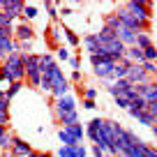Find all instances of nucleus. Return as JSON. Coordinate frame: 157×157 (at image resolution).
Returning a JSON list of instances; mask_svg holds the SVG:
<instances>
[{
	"mask_svg": "<svg viewBox=\"0 0 157 157\" xmlns=\"http://www.w3.org/2000/svg\"><path fill=\"white\" fill-rule=\"evenodd\" d=\"M39 90L51 93L56 99H58V97H65V95H69V78L65 76V72L60 69L58 63H53V65H49V67H44V81H42Z\"/></svg>",
	"mask_w": 157,
	"mask_h": 157,
	"instance_id": "1",
	"label": "nucleus"
},
{
	"mask_svg": "<svg viewBox=\"0 0 157 157\" xmlns=\"http://www.w3.org/2000/svg\"><path fill=\"white\" fill-rule=\"evenodd\" d=\"M53 113L56 120H58L63 127H69V125L78 123V109H76V99L72 95H65V97H58L53 102Z\"/></svg>",
	"mask_w": 157,
	"mask_h": 157,
	"instance_id": "2",
	"label": "nucleus"
},
{
	"mask_svg": "<svg viewBox=\"0 0 157 157\" xmlns=\"http://www.w3.org/2000/svg\"><path fill=\"white\" fill-rule=\"evenodd\" d=\"M0 81H5L7 86L16 83V81H25V60L21 51H16L7 60H2V78Z\"/></svg>",
	"mask_w": 157,
	"mask_h": 157,
	"instance_id": "3",
	"label": "nucleus"
},
{
	"mask_svg": "<svg viewBox=\"0 0 157 157\" xmlns=\"http://www.w3.org/2000/svg\"><path fill=\"white\" fill-rule=\"evenodd\" d=\"M25 60V81L33 88H39L44 81V72H42V63H39V53H23Z\"/></svg>",
	"mask_w": 157,
	"mask_h": 157,
	"instance_id": "4",
	"label": "nucleus"
},
{
	"mask_svg": "<svg viewBox=\"0 0 157 157\" xmlns=\"http://www.w3.org/2000/svg\"><path fill=\"white\" fill-rule=\"evenodd\" d=\"M90 65H93V72L97 78L106 81V78H113V69H116V63L111 58H104V56H90Z\"/></svg>",
	"mask_w": 157,
	"mask_h": 157,
	"instance_id": "5",
	"label": "nucleus"
},
{
	"mask_svg": "<svg viewBox=\"0 0 157 157\" xmlns=\"http://www.w3.org/2000/svg\"><path fill=\"white\" fill-rule=\"evenodd\" d=\"M116 14H118V19H120V25H125V28H132V30H136V33H148V28H150V23L136 19V16H134L132 12H127L125 7H120Z\"/></svg>",
	"mask_w": 157,
	"mask_h": 157,
	"instance_id": "6",
	"label": "nucleus"
},
{
	"mask_svg": "<svg viewBox=\"0 0 157 157\" xmlns=\"http://www.w3.org/2000/svg\"><path fill=\"white\" fill-rule=\"evenodd\" d=\"M125 10L132 12L136 19L146 21V23H150V19H152V5L146 2V0H129L127 5H125Z\"/></svg>",
	"mask_w": 157,
	"mask_h": 157,
	"instance_id": "7",
	"label": "nucleus"
},
{
	"mask_svg": "<svg viewBox=\"0 0 157 157\" xmlns=\"http://www.w3.org/2000/svg\"><path fill=\"white\" fill-rule=\"evenodd\" d=\"M127 81H129V86H134V88H141V86H148L150 81H155V78L148 76L141 65H132L129 72H127Z\"/></svg>",
	"mask_w": 157,
	"mask_h": 157,
	"instance_id": "8",
	"label": "nucleus"
},
{
	"mask_svg": "<svg viewBox=\"0 0 157 157\" xmlns=\"http://www.w3.org/2000/svg\"><path fill=\"white\" fill-rule=\"evenodd\" d=\"M0 10L14 21V19H21V16H23L25 5L21 2V0H0Z\"/></svg>",
	"mask_w": 157,
	"mask_h": 157,
	"instance_id": "9",
	"label": "nucleus"
},
{
	"mask_svg": "<svg viewBox=\"0 0 157 157\" xmlns=\"http://www.w3.org/2000/svg\"><path fill=\"white\" fill-rule=\"evenodd\" d=\"M35 37V30L30 23H19L14 25V39L19 42V44H28V42H33Z\"/></svg>",
	"mask_w": 157,
	"mask_h": 157,
	"instance_id": "10",
	"label": "nucleus"
},
{
	"mask_svg": "<svg viewBox=\"0 0 157 157\" xmlns=\"http://www.w3.org/2000/svg\"><path fill=\"white\" fill-rule=\"evenodd\" d=\"M139 97H141L146 104L157 102V78H155V81H150L148 86H141V88H139Z\"/></svg>",
	"mask_w": 157,
	"mask_h": 157,
	"instance_id": "11",
	"label": "nucleus"
},
{
	"mask_svg": "<svg viewBox=\"0 0 157 157\" xmlns=\"http://www.w3.org/2000/svg\"><path fill=\"white\" fill-rule=\"evenodd\" d=\"M118 39H120V42H123L125 46H136V37H139V33L136 30H132V28H125V25H120V30H118Z\"/></svg>",
	"mask_w": 157,
	"mask_h": 157,
	"instance_id": "12",
	"label": "nucleus"
},
{
	"mask_svg": "<svg viewBox=\"0 0 157 157\" xmlns=\"http://www.w3.org/2000/svg\"><path fill=\"white\" fill-rule=\"evenodd\" d=\"M12 152H14L16 157H30L35 150H33V146H30L28 141H23V139L16 136V139H14V148H12Z\"/></svg>",
	"mask_w": 157,
	"mask_h": 157,
	"instance_id": "13",
	"label": "nucleus"
},
{
	"mask_svg": "<svg viewBox=\"0 0 157 157\" xmlns=\"http://www.w3.org/2000/svg\"><path fill=\"white\" fill-rule=\"evenodd\" d=\"M16 51H19V42L16 39H0V58L2 60H7Z\"/></svg>",
	"mask_w": 157,
	"mask_h": 157,
	"instance_id": "14",
	"label": "nucleus"
},
{
	"mask_svg": "<svg viewBox=\"0 0 157 157\" xmlns=\"http://www.w3.org/2000/svg\"><path fill=\"white\" fill-rule=\"evenodd\" d=\"M125 58H127L132 65H143V63H146L143 49H139V46H129V49H127V53H125Z\"/></svg>",
	"mask_w": 157,
	"mask_h": 157,
	"instance_id": "15",
	"label": "nucleus"
},
{
	"mask_svg": "<svg viewBox=\"0 0 157 157\" xmlns=\"http://www.w3.org/2000/svg\"><path fill=\"white\" fill-rule=\"evenodd\" d=\"M129 67H132V63H129L127 58L120 60V63H116V69H113V81H120V78H127V72Z\"/></svg>",
	"mask_w": 157,
	"mask_h": 157,
	"instance_id": "16",
	"label": "nucleus"
},
{
	"mask_svg": "<svg viewBox=\"0 0 157 157\" xmlns=\"http://www.w3.org/2000/svg\"><path fill=\"white\" fill-rule=\"evenodd\" d=\"M143 111H146V102H143L141 97H134V99H132V104H129V109H127V113L134 118V120H136V118L141 116Z\"/></svg>",
	"mask_w": 157,
	"mask_h": 157,
	"instance_id": "17",
	"label": "nucleus"
},
{
	"mask_svg": "<svg viewBox=\"0 0 157 157\" xmlns=\"http://www.w3.org/2000/svg\"><path fill=\"white\" fill-rule=\"evenodd\" d=\"M83 46H86V51H88L90 56L99 53V49H102V44L97 42V37H95V35H86V37H83Z\"/></svg>",
	"mask_w": 157,
	"mask_h": 157,
	"instance_id": "18",
	"label": "nucleus"
},
{
	"mask_svg": "<svg viewBox=\"0 0 157 157\" xmlns=\"http://www.w3.org/2000/svg\"><path fill=\"white\" fill-rule=\"evenodd\" d=\"M95 37H97V42L104 46V44H109L111 39H116L118 35L113 33V30H109V28H104V25H102V30H99V33H95Z\"/></svg>",
	"mask_w": 157,
	"mask_h": 157,
	"instance_id": "19",
	"label": "nucleus"
},
{
	"mask_svg": "<svg viewBox=\"0 0 157 157\" xmlns=\"http://www.w3.org/2000/svg\"><path fill=\"white\" fill-rule=\"evenodd\" d=\"M0 125H10V99L0 97Z\"/></svg>",
	"mask_w": 157,
	"mask_h": 157,
	"instance_id": "20",
	"label": "nucleus"
},
{
	"mask_svg": "<svg viewBox=\"0 0 157 157\" xmlns=\"http://www.w3.org/2000/svg\"><path fill=\"white\" fill-rule=\"evenodd\" d=\"M65 129H67V132L72 134V136L76 139L78 143L83 141V136H86V127H83V125H81V123H76V125H69V127H65Z\"/></svg>",
	"mask_w": 157,
	"mask_h": 157,
	"instance_id": "21",
	"label": "nucleus"
},
{
	"mask_svg": "<svg viewBox=\"0 0 157 157\" xmlns=\"http://www.w3.org/2000/svg\"><path fill=\"white\" fill-rule=\"evenodd\" d=\"M60 37H63V28H58V25H53V28H49V42L56 46V49H60Z\"/></svg>",
	"mask_w": 157,
	"mask_h": 157,
	"instance_id": "22",
	"label": "nucleus"
},
{
	"mask_svg": "<svg viewBox=\"0 0 157 157\" xmlns=\"http://www.w3.org/2000/svg\"><path fill=\"white\" fill-rule=\"evenodd\" d=\"M58 139H60V143H63V146H78V141H76V139H74L65 127L58 129Z\"/></svg>",
	"mask_w": 157,
	"mask_h": 157,
	"instance_id": "23",
	"label": "nucleus"
},
{
	"mask_svg": "<svg viewBox=\"0 0 157 157\" xmlns=\"http://www.w3.org/2000/svg\"><path fill=\"white\" fill-rule=\"evenodd\" d=\"M104 28L113 30V33H118V30H120V19H118V14H116V12L106 16V21H104Z\"/></svg>",
	"mask_w": 157,
	"mask_h": 157,
	"instance_id": "24",
	"label": "nucleus"
},
{
	"mask_svg": "<svg viewBox=\"0 0 157 157\" xmlns=\"http://www.w3.org/2000/svg\"><path fill=\"white\" fill-rule=\"evenodd\" d=\"M63 35H65V39H67V44H69V46H78V44H81V39H78V35L74 33V30L63 28Z\"/></svg>",
	"mask_w": 157,
	"mask_h": 157,
	"instance_id": "25",
	"label": "nucleus"
},
{
	"mask_svg": "<svg viewBox=\"0 0 157 157\" xmlns=\"http://www.w3.org/2000/svg\"><path fill=\"white\" fill-rule=\"evenodd\" d=\"M136 46H139V49H148V46H152L150 33H139V37H136Z\"/></svg>",
	"mask_w": 157,
	"mask_h": 157,
	"instance_id": "26",
	"label": "nucleus"
},
{
	"mask_svg": "<svg viewBox=\"0 0 157 157\" xmlns=\"http://www.w3.org/2000/svg\"><path fill=\"white\" fill-rule=\"evenodd\" d=\"M33 19H37V7H35V5H25L21 21H23V23H28V21H33Z\"/></svg>",
	"mask_w": 157,
	"mask_h": 157,
	"instance_id": "27",
	"label": "nucleus"
},
{
	"mask_svg": "<svg viewBox=\"0 0 157 157\" xmlns=\"http://www.w3.org/2000/svg\"><path fill=\"white\" fill-rule=\"evenodd\" d=\"M21 88H23V81H16V83H10V86H7V90H5V99H10V102H12V97H14V95L19 93Z\"/></svg>",
	"mask_w": 157,
	"mask_h": 157,
	"instance_id": "28",
	"label": "nucleus"
},
{
	"mask_svg": "<svg viewBox=\"0 0 157 157\" xmlns=\"http://www.w3.org/2000/svg\"><path fill=\"white\" fill-rule=\"evenodd\" d=\"M56 157H76V146H60Z\"/></svg>",
	"mask_w": 157,
	"mask_h": 157,
	"instance_id": "29",
	"label": "nucleus"
},
{
	"mask_svg": "<svg viewBox=\"0 0 157 157\" xmlns=\"http://www.w3.org/2000/svg\"><path fill=\"white\" fill-rule=\"evenodd\" d=\"M56 58L63 60V63H69V58H72V51H69L67 46H60V49H56Z\"/></svg>",
	"mask_w": 157,
	"mask_h": 157,
	"instance_id": "30",
	"label": "nucleus"
},
{
	"mask_svg": "<svg viewBox=\"0 0 157 157\" xmlns=\"http://www.w3.org/2000/svg\"><path fill=\"white\" fill-rule=\"evenodd\" d=\"M113 99H116V106L118 109H129V104H132V99L127 97V93L118 95V97H113Z\"/></svg>",
	"mask_w": 157,
	"mask_h": 157,
	"instance_id": "31",
	"label": "nucleus"
},
{
	"mask_svg": "<svg viewBox=\"0 0 157 157\" xmlns=\"http://www.w3.org/2000/svg\"><path fill=\"white\" fill-rule=\"evenodd\" d=\"M143 56H146L148 63H157V46H148V49H143Z\"/></svg>",
	"mask_w": 157,
	"mask_h": 157,
	"instance_id": "32",
	"label": "nucleus"
},
{
	"mask_svg": "<svg viewBox=\"0 0 157 157\" xmlns=\"http://www.w3.org/2000/svg\"><path fill=\"white\" fill-rule=\"evenodd\" d=\"M141 67H143V72H146V74H148V76H152V78H157V63H148V60H146V63H143V65H141Z\"/></svg>",
	"mask_w": 157,
	"mask_h": 157,
	"instance_id": "33",
	"label": "nucleus"
},
{
	"mask_svg": "<svg viewBox=\"0 0 157 157\" xmlns=\"http://www.w3.org/2000/svg\"><path fill=\"white\" fill-rule=\"evenodd\" d=\"M81 97H83V99H93V102H95V97H97V88H93V86L81 88Z\"/></svg>",
	"mask_w": 157,
	"mask_h": 157,
	"instance_id": "34",
	"label": "nucleus"
},
{
	"mask_svg": "<svg viewBox=\"0 0 157 157\" xmlns=\"http://www.w3.org/2000/svg\"><path fill=\"white\" fill-rule=\"evenodd\" d=\"M146 113L155 120V125H157V102H150V104H146Z\"/></svg>",
	"mask_w": 157,
	"mask_h": 157,
	"instance_id": "35",
	"label": "nucleus"
},
{
	"mask_svg": "<svg viewBox=\"0 0 157 157\" xmlns=\"http://www.w3.org/2000/svg\"><path fill=\"white\" fill-rule=\"evenodd\" d=\"M0 39H14V25H7L0 30Z\"/></svg>",
	"mask_w": 157,
	"mask_h": 157,
	"instance_id": "36",
	"label": "nucleus"
},
{
	"mask_svg": "<svg viewBox=\"0 0 157 157\" xmlns=\"http://www.w3.org/2000/svg\"><path fill=\"white\" fill-rule=\"evenodd\" d=\"M7 25H14V21H12L10 16L5 14V12L0 10V30H2V28H7Z\"/></svg>",
	"mask_w": 157,
	"mask_h": 157,
	"instance_id": "37",
	"label": "nucleus"
},
{
	"mask_svg": "<svg viewBox=\"0 0 157 157\" xmlns=\"http://www.w3.org/2000/svg\"><path fill=\"white\" fill-rule=\"evenodd\" d=\"M46 12H49L51 19H58V16H60V12H58V7H56V2H46Z\"/></svg>",
	"mask_w": 157,
	"mask_h": 157,
	"instance_id": "38",
	"label": "nucleus"
},
{
	"mask_svg": "<svg viewBox=\"0 0 157 157\" xmlns=\"http://www.w3.org/2000/svg\"><path fill=\"white\" fill-rule=\"evenodd\" d=\"M69 65H72V72H78V69H81V58H78V56H72V58H69Z\"/></svg>",
	"mask_w": 157,
	"mask_h": 157,
	"instance_id": "39",
	"label": "nucleus"
},
{
	"mask_svg": "<svg viewBox=\"0 0 157 157\" xmlns=\"http://www.w3.org/2000/svg\"><path fill=\"white\" fill-rule=\"evenodd\" d=\"M86 155H88L86 146H81V143H78V146H76V157H86Z\"/></svg>",
	"mask_w": 157,
	"mask_h": 157,
	"instance_id": "40",
	"label": "nucleus"
},
{
	"mask_svg": "<svg viewBox=\"0 0 157 157\" xmlns=\"http://www.w3.org/2000/svg\"><path fill=\"white\" fill-rule=\"evenodd\" d=\"M30 157H53V155H51V152H39V150H35Z\"/></svg>",
	"mask_w": 157,
	"mask_h": 157,
	"instance_id": "41",
	"label": "nucleus"
},
{
	"mask_svg": "<svg viewBox=\"0 0 157 157\" xmlns=\"http://www.w3.org/2000/svg\"><path fill=\"white\" fill-rule=\"evenodd\" d=\"M72 81L74 83H81V72H72Z\"/></svg>",
	"mask_w": 157,
	"mask_h": 157,
	"instance_id": "42",
	"label": "nucleus"
},
{
	"mask_svg": "<svg viewBox=\"0 0 157 157\" xmlns=\"http://www.w3.org/2000/svg\"><path fill=\"white\" fill-rule=\"evenodd\" d=\"M83 109H95V102L93 99H83Z\"/></svg>",
	"mask_w": 157,
	"mask_h": 157,
	"instance_id": "43",
	"label": "nucleus"
},
{
	"mask_svg": "<svg viewBox=\"0 0 157 157\" xmlns=\"http://www.w3.org/2000/svg\"><path fill=\"white\" fill-rule=\"evenodd\" d=\"M146 157H157V148H148V152H146Z\"/></svg>",
	"mask_w": 157,
	"mask_h": 157,
	"instance_id": "44",
	"label": "nucleus"
},
{
	"mask_svg": "<svg viewBox=\"0 0 157 157\" xmlns=\"http://www.w3.org/2000/svg\"><path fill=\"white\" fill-rule=\"evenodd\" d=\"M72 14V7H63V10H60V16H69Z\"/></svg>",
	"mask_w": 157,
	"mask_h": 157,
	"instance_id": "45",
	"label": "nucleus"
},
{
	"mask_svg": "<svg viewBox=\"0 0 157 157\" xmlns=\"http://www.w3.org/2000/svg\"><path fill=\"white\" fill-rule=\"evenodd\" d=\"M7 132H10V129H7V125H0V139L5 136V134H7Z\"/></svg>",
	"mask_w": 157,
	"mask_h": 157,
	"instance_id": "46",
	"label": "nucleus"
},
{
	"mask_svg": "<svg viewBox=\"0 0 157 157\" xmlns=\"http://www.w3.org/2000/svg\"><path fill=\"white\" fill-rule=\"evenodd\" d=\"M152 136H155V141H157V125L152 127Z\"/></svg>",
	"mask_w": 157,
	"mask_h": 157,
	"instance_id": "47",
	"label": "nucleus"
},
{
	"mask_svg": "<svg viewBox=\"0 0 157 157\" xmlns=\"http://www.w3.org/2000/svg\"><path fill=\"white\" fill-rule=\"evenodd\" d=\"M0 78H2V63H0Z\"/></svg>",
	"mask_w": 157,
	"mask_h": 157,
	"instance_id": "48",
	"label": "nucleus"
}]
</instances>
